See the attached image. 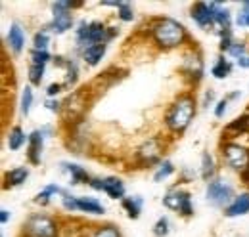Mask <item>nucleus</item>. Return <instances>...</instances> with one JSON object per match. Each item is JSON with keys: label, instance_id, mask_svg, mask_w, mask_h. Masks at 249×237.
I'll return each instance as SVG.
<instances>
[{"label": "nucleus", "instance_id": "f257e3e1", "mask_svg": "<svg viewBox=\"0 0 249 237\" xmlns=\"http://www.w3.org/2000/svg\"><path fill=\"white\" fill-rule=\"evenodd\" d=\"M152 36L156 40V44H159L163 50H171L180 46L186 40V29L184 25H180L178 21L171 19V17H159L152 23Z\"/></svg>", "mask_w": 249, "mask_h": 237}, {"label": "nucleus", "instance_id": "f03ea898", "mask_svg": "<svg viewBox=\"0 0 249 237\" xmlns=\"http://www.w3.org/2000/svg\"><path fill=\"white\" fill-rule=\"evenodd\" d=\"M196 115V100L190 96V94H184L180 96L173 105L171 109L167 111V117H165V124L171 132L175 134H180L188 128V124L192 122V118Z\"/></svg>", "mask_w": 249, "mask_h": 237}, {"label": "nucleus", "instance_id": "7ed1b4c3", "mask_svg": "<svg viewBox=\"0 0 249 237\" xmlns=\"http://www.w3.org/2000/svg\"><path fill=\"white\" fill-rule=\"evenodd\" d=\"M113 34L115 29H107L104 23H81V29H77V44L81 48L106 44Z\"/></svg>", "mask_w": 249, "mask_h": 237}, {"label": "nucleus", "instance_id": "20e7f679", "mask_svg": "<svg viewBox=\"0 0 249 237\" xmlns=\"http://www.w3.org/2000/svg\"><path fill=\"white\" fill-rule=\"evenodd\" d=\"M25 237H58L56 222L46 214H33L23 226Z\"/></svg>", "mask_w": 249, "mask_h": 237}, {"label": "nucleus", "instance_id": "39448f33", "mask_svg": "<svg viewBox=\"0 0 249 237\" xmlns=\"http://www.w3.org/2000/svg\"><path fill=\"white\" fill-rule=\"evenodd\" d=\"M81 2H54L52 10H54V19L50 23V29L58 34H62L65 31L71 29L73 25V16H71V8H79Z\"/></svg>", "mask_w": 249, "mask_h": 237}, {"label": "nucleus", "instance_id": "423d86ee", "mask_svg": "<svg viewBox=\"0 0 249 237\" xmlns=\"http://www.w3.org/2000/svg\"><path fill=\"white\" fill-rule=\"evenodd\" d=\"M222 155H224V161L234 170H240L244 174L249 169V151L246 148H242L240 144H234V142L224 144L222 146Z\"/></svg>", "mask_w": 249, "mask_h": 237}, {"label": "nucleus", "instance_id": "0eeeda50", "mask_svg": "<svg viewBox=\"0 0 249 237\" xmlns=\"http://www.w3.org/2000/svg\"><path fill=\"white\" fill-rule=\"evenodd\" d=\"M163 203H165V207L171 208V210H178L182 216H192V212H194L190 193L182 191V189H175V191L167 193V197L163 199Z\"/></svg>", "mask_w": 249, "mask_h": 237}, {"label": "nucleus", "instance_id": "6e6552de", "mask_svg": "<svg viewBox=\"0 0 249 237\" xmlns=\"http://www.w3.org/2000/svg\"><path fill=\"white\" fill-rule=\"evenodd\" d=\"M232 199V187L220 180H215L207 186V201L215 207H222Z\"/></svg>", "mask_w": 249, "mask_h": 237}, {"label": "nucleus", "instance_id": "1a4fd4ad", "mask_svg": "<svg viewBox=\"0 0 249 237\" xmlns=\"http://www.w3.org/2000/svg\"><path fill=\"white\" fill-rule=\"evenodd\" d=\"M90 187L94 189H100V191H106L111 199H121L124 195V186L119 178H106V180H98V178H92Z\"/></svg>", "mask_w": 249, "mask_h": 237}, {"label": "nucleus", "instance_id": "9d476101", "mask_svg": "<svg viewBox=\"0 0 249 237\" xmlns=\"http://www.w3.org/2000/svg\"><path fill=\"white\" fill-rule=\"evenodd\" d=\"M182 73L186 75L190 81H194V83H197L203 77V59H201V56L197 52H190L184 58Z\"/></svg>", "mask_w": 249, "mask_h": 237}, {"label": "nucleus", "instance_id": "9b49d317", "mask_svg": "<svg viewBox=\"0 0 249 237\" xmlns=\"http://www.w3.org/2000/svg\"><path fill=\"white\" fill-rule=\"evenodd\" d=\"M161 142L159 138H150L142 148L138 149V159L144 163V165H154L159 161L161 157Z\"/></svg>", "mask_w": 249, "mask_h": 237}, {"label": "nucleus", "instance_id": "f8f14e48", "mask_svg": "<svg viewBox=\"0 0 249 237\" xmlns=\"http://www.w3.org/2000/svg\"><path fill=\"white\" fill-rule=\"evenodd\" d=\"M192 19H194V21H196L199 27H209V25H215L211 6H209V4H205V2H197V4L192 8Z\"/></svg>", "mask_w": 249, "mask_h": 237}, {"label": "nucleus", "instance_id": "ddd939ff", "mask_svg": "<svg viewBox=\"0 0 249 237\" xmlns=\"http://www.w3.org/2000/svg\"><path fill=\"white\" fill-rule=\"evenodd\" d=\"M211 12H213V19H215V25H218L222 33L224 31H230V12L226 8H222L217 2H211Z\"/></svg>", "mask_w": 249, "mask_h": 237}, {"label": "nucleus", "instance_id": "4468645a", "mask_svg": "<svg viewBox=\"0 0 249 237\" xmlns=\"http://www.w3.org/2000/svg\"><path fill=\"white\" fill-rule=\"evenodd\" d=\"M42 132L40 130H35L31 136H29V161L33 165H38L40 163V151H42Z\"/></svg>", "mask_w": 249, "mask_h": 237}, {"label": "nucleus", "instance_id": "2eb2a0df", "mask_svg": "<svg viewBox=\"0 0 249 237\" xmlns=\"http://www.w3.org/2000/svg\"><path fill=\"white\" fill-rule=\"evenodd\" d=\"M249 212V193H242L240 197H236L228 207H226V216H240V214H246Z\"/></svg>", "mask_w": 249, "mask_h": 237}, {"label": "nucleus", "instance_id": "dca6fc26", "mask_svg": "<svg viewBox=\"0 0 249 237\" xmlns=\"http://www.w3.org/2000/svg\"><path fill=\"white\" fill-rule=\"evenodd\" d=\"M8 44H10V48L14 52H21V48L25 44V33L18 23H14L8 31Z\"/></svg>", "mask_w": 249, "mask_h": 237}, {"label": "nucleus", "instance_id": "f3484780", "mask_svg": "<svg viewBox=\"0 0 249 237\" xmlns=\"http://www.w3.org/2000/svg\"><path fill=\"white\" fill-rule=\"evenodd\" d=\"M104 54H106V44H94L83 50V58L89 65H98L100 59L104 58Z\"/></svg>", "mask_w": 249, "mask_h": 237}, {"label": "nucleus", "instance_id": "a211bd4d", "mask_svg": "<svg viewBox=\"0 0 249 237\" xmlns=\"http://www.w3.org/2000/svg\"><path fill=\"white\" fill-rule=\"evenodd\" d=\"M77 205H79V210H83V212L104 214V207L96 199H92V197H77Z\"/></svg>", "mask_w": 249, "mask_h": 237}, {"label": "nucleus", "instance_id": "6ab92c4d", "mask_svg": "<svg viewBox=\"0 0 249 237\" xmlns=\"http://www.w3.org/2000/svg\"><path fill=\"white\" fill-rule=\"evenodd\" d=\"M63 167L69 170L73 184H90L92 178L87 174V170L83 167H79V165H63Z\"/></svg>", "mask_w": 249, "mask_h": 237}, {"label": "nucleus", "instance_id": "aec40b11", "mask_svg": "<svg viewBox=\"0 0 249 237\" xmlns=\"http://www.w3.org/2000/svg\"><path fill=\"white\" fill-rule=\"evenodd\" d=\"M123 208L130 218H138L142 210V197H126L123 199Z\"/></svg>", "mask_w": 249, "mask_h": 237}, {"label": "nucleus", "instance_id": "412c9836", "mask_svg": "<svg viewBox=\"0 0 249 237\" xmlns=\"http://www.w3.org/2000/svg\"><path fill=\"white\" fill-rule=\"evenodd\" d=\"M23 142H25L23 130H21L19 126H14V128L10 130V134H8V148L12 149V151H16V149H19L23 146Z\"/></svg>", "mask_w": 249, "mask_h": 237}, {"label": "nucleus", "instance_id": "4be33fe9", "mask_svg": "<svg viewBox=\"0 0 249 237\" xmlns=\"http://www.w3.org/2000/svg\"><path fill=\"white\" fill-rule=\"evenodd\" d=\"M27 174H29V172H27V169H23V167H18V169L10 170V172L6 174V186H19V184H23Z\"/></svg>", "mask_w": 249, "mask_h": 237}, {"label": "nucleus", "instance_id": "5701e85b", "mask_svg": "<svg viewBox=\"0 0 249 237\" xmlns=\"http://www.w3.org/2000/svg\"><path fill=\"white\" fill-rule=\"evenodd\" d=\"M226 132H240V134L249 132V113L238 117L236 120H232V122L226 126Z\"/></svg>", "mask_w": 249, "mask_h": 237}, {"label": "nucleus", "instance_id": "b1692460", "mask_svg": "<svg viewBox=\"0 0 249 237\" xmlns=\"http://www.w3.org/2000/svg\"><path fill=\"white\" fill-rule=\"evenodd\" d=\"M230 71H232L230 61L224 58H218V61L215 63V67H213V75H215L217 79H226V77L230 75Z\"/></svg>", "mask_w": 249, "mask_h": 237}, {"label": "nucleus", "instance_id": "393cba45", "mask_svg": "<svg viewBox=\"0 0 249 237\" xmlns=\"http://www.w3.org/2000/svg\"><path fill=\"white\" fill-rule=\"evenodd\" d=\"M215 174V163H213V157L209 153H203V161H201V176L203 180H209Z\"/></svg>", "mask_w": 249, "mask_h": 237}, {"label": "nucleus", "instance_id": "a878e982", "mask_svg": "<svg viewBox=\"0 0 249 237\" xmlns=\"http://www.w3.org/2000/svg\"><path fill=\"white\" fill-rule=\"evenodd\" d=\"M42 75H44V63H31V67H29V81H31L33 85H40Z\"/></svg>", "mask_w": 249, "mask_h": 237}, {"label": "nucleus", "instance_id": "bb28decb", "mask_svg": "<svg viewBox=\"0 0 249 237\" xmlns=\"http://www.w3.org/2000/svg\"><path fill=\"white\" fill-rule=\"evenodd\" d=\"M56 193H60V187L58 186H48L44 191H40L38 195H36V203H40V205H46L50 199H52V195H56Z\"/></svg>", "mask_w": 249, "mask_h": 237}, {"label": "nucleus", "instance_id": "cd10ccee", "mask_svg": "<svg viewBox=\"0 0 249 237\" xmlns=\"http://www.w3.org/2000/svg\"><path fill=\"white\" fill-rule=\"evenodd\" d=\"M173 170H175V169H173V163H171V161H165V163L157 169V172L154 174V180H156V182H161V180H165L167 176H171Z\"/></svg>", "mask_w": 249, "mask_h": 237}, {"label": "nucleus", "instance_id": "c85d7f7f", "mask_svg": "<svg viewBox=\"0 0 249 237\" xmlns=\"http://www.w3.org/2000/svg\"><path fill=\"white\" fill-rule=\"evenodd\" d=\"M92 237H121V232L115 226H100Z\"/></svg>", "mask_w": 249, "mask_h": 237}, {"label": "nucleus", "instance_id": "c756f323", "mask_svg": "<svg viewBox=\"0 0 249 237\" xmlns=\"http://www.w3.org/2000/svg\"><path fill=\"white\" fill-rule=\"evenodd\" d=\"M31 103H33V90L27 86L21 94V113L27 115L31 111Z\"/></svg>", "mask_w": 249, "mask_h": 237}, {"label": "nucleus", "instance_id": "7c9ffc66", "mask_svg": "<svg viewBox=\"0 0 249 237\" xmlns=\"http://www.w3.org/2000/svg\"><path fill=\"white\" fill-rule=\"evenodd\" d=\"M48 42H50V38H48V33H46V31H40V33L35 34V50H42V52H46Z\"/></svg>", "mask_w": 249, "mask_h": 237}, {"label": "nucleus", "instance_id": "2f4dec72", "mask_svg": "<svg viewBox=\"0 0 249 237\" xmlns=\"http://www.w3.org/2000/svg\"><path fill=\"white\" fill-rule=\"evenodd\" d=\"M154 234H156L157 237H163L169 234V220H167V218H159V220H157V224L154 226Z\"/></svg>", "mask_w": 249, "mask_h": 237}, {"label": "nucleus", "instance_id": "473e14b6", "mask_svg": "<svg viewBox=\"0 0 249 237\" xmlns=\"http://www.w3.org/2000/svg\"><path fill=\"white\" fill-rule=\"evenodd\" d=\"M228 54L230 56H234L236 59H240V58H244L246 56V44H238V42H234L232 46H230V50H228Z\"/></svg>", "mask_w": 249, "mask_h": 237}, {"label": "nucleus", "instance_id": "72a5a7b5", "mask_svg": "<svg viewBox=\"0 0 249 237\" xmlns=\"http://www.w3.org/2000/svg\"><path fill=\"white\" fill-rule=\"evenodd\" d=\"M119 17L123 19V21H132V17H134V14H132V8L123 2L121 6H119Z\"/></svg>", "mask_w": 249, "mask_h": 237}, {"label": "nucleus", "instance_id": "f704fd0d", "mask_svg": "<svg viewBox=\"0 0 249 237\" xmlns=\"http://www.w3.org/2000/svg\"><path fill=\"white\" fill-rule=\"evenodd\" d=\"M50 59V54L48 52H42V50H35L31 54V63H44Z\"/></svg>", "mask_w": 249, "mask_h": 237}, {"label": "nucleus", "instance_id": "c9c22d12", "mask_svg": "<svg viewBox=\"0 0 249 237\" xmlns=\"http://www.w3.org/2000/svg\"><path fill=\"white\" fill-rule=\"evenodd\" d=\"M238 25H248L249 27V0L244 2V10H242V14L238 16Z\"/></svg>", "mask_w": 249, "mask_h": 237}, {"label": "nucleus", "instance_id": "e433bc0d", "mask_svg": "<svg viewBox=\"0 0 249 237\" xmlns=\"http://www.w3.org/2000/svg\"><path fill=\"white\" fill-rule=\"evenodd\" d=\"M63 207L67 210H79V205H77V197H71V195H63Z\"/></svg>", "mask_w": 249, "mask_h": 237}, {"label": "nucleus", "instance_id": "4c0bfd02", "mask_svg": "<svg viewBox=\"0 0 249 237\" xmlns=\"http://www.w3.org/2000/svg\"><path fill=\"white\" fill-rule=\"evenodd\" d=\"M226 105H228V98H224V100H220V102H218L217 109H215V115H217V117H222V115H224Z\"/></svg>", "mask_w": 249, "mask_h": 237}, {"label": "nucleus", "instance_id": "58836bf2", "mask_svg": "<svg viewBox=\"0 0 249 237\" xmlns=\"http://www.w3.org/2000/svg\"><path fill=\"white\" fill-rule=\"evenodd\" d=\"M62 90V85H50L48 86V96H56Z\"/></svg>", "mask_w": 249, "mask_h": 237}, {"label": "nucleus", "instance_id": "ea45409f", "mask_svg": "<svg viewBox=\"0 0 249 237\" xmlns=\"http://www.w3.org/2000/svg\"><path fill=\"white\" fill-rule=\"evenodd\" d=\"M60 102H46V107L50 109V111H60Z\"/></svg>", "mask_w": 249, "mask_h": 237}, {"label": "nucleus", "instance_id": "a19ab883", "mask_svg": "<svg viewBox=\"0 0 249 237\" xmlns=\"http://www.w3.org/2000/svg\"><path fill=\"white\" fill-rule=\"evenodd\" d=\"M238 65H240V67H246V69H249V56H244V58L238 59Z\"/></svg>", "mask_w": 249, "mask_h": 237}, {"label": "nucleus", "instance_id": "79ce46f5", "mask_svg": "<svg viewBox=\"0 0 249 237\" xmlns=\"http://www.w3.org/2000/svg\"><path fill=\"white\" fill-rule=\"evenodd\" d=\"M0 220H2V224H6V222H8V210H6V208H2V210H0Z\"/></svg>", "mask_w": 249, "mask_h": 237}]
</instances>
